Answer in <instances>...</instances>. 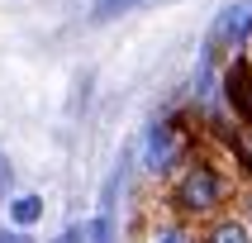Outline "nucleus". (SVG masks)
Instances as JSON below:
<instances>
[{"label": "nucleus", "instance_id": "1", "mask_svg": "<svg viewBox=\"0 0 252 243\" xmlns=\"http://www.w3.org/2000/svg\"><path fill=\"white\" fill-rule=\"evenodd\" d=\"M228 200H233V181L210 157H190L167 191V205H171L176 219H214Z\"/></svg>", "mask_w": 252, "mask_h": 243}, {"label": "nucleus", "instance_id": "2", "mask_svg": "<svg viewBox=\"0 0 252 243\" xmlns=\"http://www.w3.org/2000/svg\"><path fill=\"white\" fill-rule=\"evenodd\" d=\"M181 162H190V134L181 129V119H157L143 139V167L153 176H167Z\"/></svg>", "mask_w": 252, "mask_h": 243}, {"label": "nucleus", "instance_id": "3", "mask_svg": "<svg viewBox=\"0 0 252 243\" xmlns=\"http://www.w3.org/2000/svg\"><path fill=\"white\" fill-rule=\"evenodd\" d=\"M248 34H252V0H238V5L219 10V19L210 24V48H205V53H219V48H238Z\"/></svg>", "mask_w": 252, "mask_h": 243}, {"label": "nucleus", "instance_id": "4", "mask_svg": "<svg viewBox=\"0 0 252 243\" xmlns=\"http://www.w3.org/2000/svg\"><path fill=\"white\" fill-rule=\"evenodd\" d=\"M224 100L238 124H252V57H233L224 67Z\"/></svg>", "mask_w": 252, "mask_h": 243}, {"label": "nucleus", "instance_id": "5", "mask_svg": "<svg viewBox=\"0 0 252 243\" xmlns=\"http://www.w3.org/2000/svg\"><path fill=\"white\" fill-rule=\"evenodd\" d=\"M200 243H252V229L243 224V214H214V219H205Z\"/></svg>", "mask_w": 252, "mask_h": 243}, {"label": "nucleus", "instance_id": "6", "mask_svg": "<svg viewBox=\"0 0 252 243\" xmlns=\"http://www.w3.org/2000/svg\"><path fill=\"white\" fill-rule=\"evenodd\" d=\"M143 5H153V0H95V5H91V24H110V19H124V14L143 10Z\"/></svg>", "mask_w": 252, "mask_h": 243}, {"label": "nucleus", "instance_id": "7", "mask_svg": "<svg viewBox=\"0 0 252 243\" xmlns=\"http://www.w3.org/2000/svg\"><path fill=\"white\" fill-rule=\"evenodd\" d=\"M38 214H43V200H38V196H14V200H10V219H14L19 229H29Z\"/></svg>", "mask_w": 252, "mask_h": 243}, {"label": "nucleus", "instance_id": "8", "mask_svg": "<svg viewBox=\"0 0 252 243\" xmlns=\"http://www.w3.org/2000/svg\"><path fill=\"white\" fill-rule=\"evenodd\" d=\"M148 243H195V239H190L186 219H167V224L153 229V239H148Z\"/></svg>", "mask_w": 252, "mask_h": 243}, {"label": "nucleus", "instance_id": "9", "mask_svg": "<svg viewBox=\"0 0 252 243\" xmlns=\"http://www.w3.org/2000/svg\"><path fill=\"white\" fill-rule=\"evenodd\" d=\"M228 153L238 157V162H243V172H248V176H252V134H238V139H233V148H228Z\"/></svg>", "mask_w": 252, "mask_h": 243}, {"label": "nucleus", "instance_id": "10", "mask_svg": "<svg viewBox=\"0 0 252 243\" xmlns=\"http://www.w3.org/2000/svg\"><path fill=\"white\" fill-rule=\"evenodd\" d=\"M10 186H14V172H10V157L0 153V196H10Z\"/></svg>", "mask_w": 252, "mask_h": 243}, {"label": "nucleus", "instance_id": "11", "mask_svg": "<svg viewBox=\"0 0 252 243\" xmlns=\"http://www.w3.org/2000/svg\"><path fill=\"white\" fill-rule=\"evenodd\" d=\"M91 243H110V219H95L91 224Z\"/></svg>", "mask_w": 252, "mask_h": 243}, {"label": "nucleus", "instance_id": "12", "mask_svg": "<svg viewBox=\"0 0 252 243\" xmlns=\"http://www.w3.org/2000/svg\"><path fill=\"white\" fill-rule=\"evenodd\" d=\"M238 214H243V224L252 229V191H243V196H238Z\"/></svg>", "mask_w": 252, "mask_h": 243}, {"label": "nucleus", "instance_id": "13", "mask_svg": "<svg viewBox=\"0 0 252 243\" xmlns=\"http://www.w3.org/2000/svg\"><path fill=\"white\" fill-rule=\"evenodd\" d=\"M53 243H86V234H81V229H67V234H62V239H53Z\"/></svg>", "mask_w": 252, "mask_h": 243}, {"label": "nucleus", "instance_id": "14", "mask_svg": "<svg viewBox=\"0 0 252 243\" xmlns=\"http://www.w3.org/2000/svg\"><path fill=\"white\" fill-rule=\"evenodd\" d=\"M0 243H24V239H19V234H5V229H0Z\"/></svg>", "mask_w": 252, "mask_h": 243}]
</instances>
